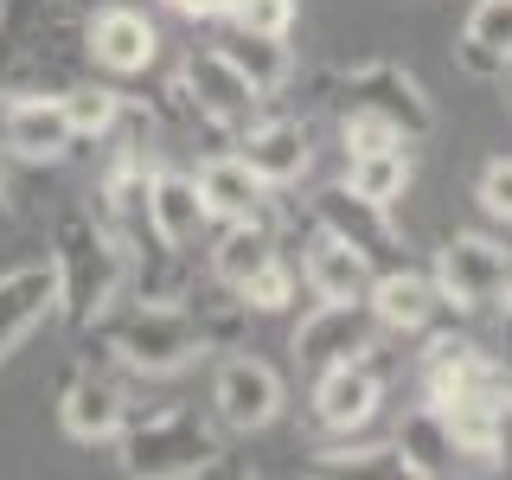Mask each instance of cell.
I'll return each mask as SVG.
<instances>
[{"label":"cell","instance_id":"1","mask_svg":"<svg viewBox=\"0 0 512 480\" xmlns=\"http://www.w3.org/2000/svg\"><path fill=\"white\" fill-rule=\"evenodd\" d=\"M52 282H58V314L71 327H96L128 288V244L103 218L71 212L52 237Z\"/></svg>","mask_w":512,"mask_h":480},{"label":"cell","instance_id":"2","mask_svg":"<svg viewBox=\"0 0 512 480\" xmlns=\"http://www.w3.org/2000/svg\"><path fill=\"white\" fill-rule=\"evenodd\" d=\"M96 327L109 333V352H116L128 372H148V378H167L205 352L199 314L180 308V301H135L128 314H116V320L103 314Z\"/></svg>","mask_w":512,"mask_h":480},{"label":"cell","instance_id":"3","mask_svg":"<svg viewBox=\"0 0 512 480\" xmlns=\"http://www.w3.org/2000/svg\"><path fill=\"white\" fill-rule=\"evenodd\" d=\"M218 455V436L199 423V410H154V416H135L116 429V461L122 474H154V480H173V474H199L212 468Z\"/></svg>","mask_w":512,"mask_h":480},{"label":"cell","instance_id":"4","mask_svg":"<svg viewBox=\"0 0 512 480\" xmlns=\"http://www.w3.org/2000/svg\"><path fill=\"white\" fill-rule=\"evenodd\" d=\"M442 288V301L448 308H500L506 301V288H512V250L506 244H493V237H474V231H455V237H442V250H436V276H429Z\"/></svg>","mask_w":512,"mask_h":480},{"label":"cell","instance_id":"5","mask_svg":"<svg viewBox=\"0 0 512 480\" xmlns=\"http://www.w3.org/2000/svg\"><path fill=\"white\" fill-rule=\"evenodd\" d=\"M340 103H346V109H372V116H384V122H391L404 141H423L429 128H436L429 90L416 84L404 64H391V58L352 64V71L340 77Z\"/></svg>","mask_w":512,"mask_h":480},{"label":"cell","instance_id":"6","mask_svg":"<svg viewBox=\"0 0 512 480\" xmlns=\"http://www.w3.org/2000/svg\"><path fill=\"white\" fill-rule=\"evenodd\" d=\"M180 96L192 103V116L224 128V135H244L256 122V109H263V90L250 84L244 71H237L231 58H224V45H205V52L186 58L180 71Z\"/></svg>","mask_w":512,"mask_h":480},{"label":"cell","instance_id":"7","mask_svg":"<svg viewBox=\"0 0 512 480\" xmlns=\"http://www.w3.org/2000/svg\"><path fill=\"white\" fill-rule=\"evenodd\" d=\"M314 224H320V231H333V237H346V244L359 250L372 269H397V263H404L391 205L359 199L352 186H327V192H320V199H314Z\"/></svg>","mask_w":512,"mask_h":480},{"label":"cell","instance_id":"8","mask_svg":"<svg viewBox=\"0 0 512 480\" xmlns=\"http://www.w3.org/2000/svg\"><path fill=\"white\" fill-rule=\"evenodd\" d=\"M378 352V314L372 301H320V308L301 320L295 333V359L320 372V365H340V359H365Z\"/></svg>","mask_w":512,"mask_h":480},{"label":"cell","instance_id":"9","mask_svg":"<svg viewBox=\"0 0 512 480\" xmlns=\"http://www.w3.org/2000/svg\"><path fill=\"white\" fill-rule=\"evenodd\" d=\"M212 410L224 429H237V436H256V429L276 423L282 410V378L276 365L250 359V352H237V359L218 365V384H212Z\"/></svg>","mask_w":512,"mask_h":480},{"label":"cell","instance_id":"10","mask_svg":"<svg viewBox=\"0 0 512 480\" xmlns=\"http://www.w3.org/2000/svg\"><path fill=\"white\" fill-rule=\"evenodd\" d=\"M384 404V378L372 365V352L365 359H340V365H320L314 372V416L327 429H340V436H352V429H365Z\"/></svg>","mask_w":512,"mask_h":480},{"label":"cell","instance_id":"11","mask_svg":"<svg viewBox=\"0 0 512 480\" xmlns=\"http://www.w3.org/2000/svg\"><path fill=\"white\" fill-rule=\"evenodd\" d=\"M0 141H7L13 160H45V167H52V160H64L77 148V128H71L58 96L26 90V96H13L7 116H0Z\"/></svg>","mask_w":512,"mask_h":480},{"label":"cell","instance_id":"12","mask_svg":"<svg viewBox=\"0 0 512 480\" xmlns=\"http://www.w3.org/2000/svg\"><path fill=\"white\" fill-rule=\"evenodd\" d=\"M429 404H455V397H500L506 391V365L493 359V352H480L474 340H455V333H442L436 346H429Z\"/></svg>","mask_w":512,"mask_h":480},{"label":"cell","instance_id":"13","mask_svg":"<svg viewBox=\"0 0 512 480\" xmlns=\"http://www.w3.org/2000/svg\"><path fill=\"white\" fill-rule=\"evenodd\" d=\"M45 314H58V282L52 263H26L0 276V365L20 352L32 333L45 327Z\"/></svg>","mask_w":512,"mask_h":480},{"label":"cell","instance_id":"14","mask_svg":"<svg viewBox=\"0 0 512 480\" xmlns=\"http://www.w3.org/2000/svg\"><path fill=\"white\" fill-rule=\"evenodd\" d=\"M58 423L71 442H116V429L128 423V391L109 372H77L58 397Z\"/></svg>","mask_w":512,"mask_h":480},{"label":"cell","instance_id":"15","mask_svg":"<svg viewBox=\"0 0 512 480\" xmlns=\"http://www.w3.org/2000/svg\"><path fill=\"white\" fill-rule=\"evenodd\" d=\"M237 160H244L263 186H295L301 173H308L314 148H308V128L301 122L276 116V122H250L244 135H237Z\"/></svg>","mask_w":512,"mask_h":480},{"label":"cell","instance_id":"16","mask_svg":"<svg viewBox=\"0 0 512 480\" xmlns=\"http://www.w3.org/2000/svg\"><path fill=\"white\" fill-rule=\"evenodd\" d=\"M84 39H90V58L116 77H135L160 58V32H154L148 13H135V7H103Z\"/></svg>","mask_w":512,"mask_h":480},{"label":"cell","instance_id":"17","mask_svg":"<svg viewBox=\"0 0 512 480\" xmlns=\"http://www.w3.org/2000/svg\"><path fill=\"white\" fill-rule=\"evenodd\" d=\"M397 461H404V474H423V480H448V474H461V448L455 436H448V416L442 404H416L404 423H397Z\"/></svg>","mask_w":512,"mask_h":480},{"label":"cell","instance_id":"18","mask_svg":"<svg viewBox=\"0 0 512 480\" xmlns=\"http://www.w3.org/2000/svg\"><path fill=\"white\" fill-rule=\"evenodd\" d=\"M301 276H308V288H314L320 301H365V295H372V276H378V269L365 263V256L352 250L346 237L320 231L314 244H308V256H301Z\"/></svg>","mask_w":512,"mask_h":480},{"label":"cell","instance_id":"19","mask_svg":"<svg viewBox=\"0 0 512 480\" xmlns=\"http://www.w3.org/2000/svg\"><path fill=\"white\" fill-rule=\"evenodd\" d=\"M372 314H378V327H397V333H423L429 320H436L442 308V288L429 282V276H416V269H378L372 276Z\"/></svg>","mask_w":512,"mask_h":480},{"label":"cell","instance_id":"20","mask_svg":"<svg viewBox=\"0 0 512 480\" xmlns=\"http://www.w3.org/2000/svg\"><path fill=\"white\" fill-rule=\"evenodd\" d=\"M455 58L468 77H506L512 71V0H474Z\"/></svg>","mask_w":512,"mask_h":480},{"label":"cell","instance_id":"21","mask_svg":"<svg viewBox=\"0 0 512 480\" xmlns=\"http://www.w3.org/2000/svg\"><path fill=\"white\" fill-rule=\"evenodd\" d=\"M199 231H205L199 180H186V173H154V186H148V237L167 244V250H186Z\"/></svg>","mask_w":512,"mask_h":480},{"label":"cell","instance_id":"22","mask_svg":"<svg viewBox=\"0 0 512 480\" xmlns=\"http://www.w3.org/2000/svg\"><path fill=\"white\" fill-rule=\"evenodd\" d=\"M276 237H269V224L263 218H231L218 231V244H212V276L224 295H244V282L256 276L263 263H276Z\"/></svg>","mask_w":512,"mask_h":480},{"label":"cell","instance_id":"23","mask_svg":"<svg viewBox=\"0 0 512 480\" xmlns=\"http://www.w3.org/2000/svg\"><path fill=\"white\" fill-rule=\"evenodd\" d=\"M199 199H205V218L231 224V218H263L269 186L256 180L237 154H218V160H205V167H199Z\"/></svg>","mask_w":512,"mask_h":480},{"label":"cell","instance_id":"24","mask_svg":"<svg viewBox=\"0 0 512 480\" xmlns=\"http://www.w3.org/2000/svg\"><path fill=\"white\" fill-rule=\"evenodd\" d=\"M346 186L372 205H397L410 192V154L378 148V154H346Z\"/></svg>","mask_w":512,"mask_h":480},{"label":"cell","instance_id":"25","mask_svg":"<svg viewBox=\"0 0 512 480\" xmlns=\"http://www.w3.org/2000/svg\"><path fill=\"white\" fill-rule=\"evenodd\" d=\"M224 58H231L263 96H276L288 77H295V52H288V39H263V32H237V39L224 45Z\"/></svg>","mask_w":512,"mask_h":480},{"label":"cell","instance_id":"26","mask_svg":"<svg viewBox=\"0 0 512 480\" xmlns=\"http://www.w3.org/2000/svg\"><path fill=\"white\" fill-rule=\"evenodd\" d=\"M58 103H64V116H71L77 141H96V135H109V128L122 122V96L109 84H77V90H64Z\"/></svg>","mask_w":512,"mask_h":480},{"label":"cell","instance_id":"27","mask_svg":"<svg viewBox=\"0 0 512 480\" xmlns=\"http://www.w3.org/2000/svg\"><path fill=\"white\" fill-rule=\"evenodd\" d=\"M237 301H244V308H256V314H282L288 301H295V269H288L282 256H276V263H263V269L244 282V295H237Z\"/></svg>","mask_w":512,"mask_h":480},{"label":"cell","instance_id":"28","mask_svg":"<svg viewBox=\"0 0 512 480\" xmlns=\"http://www.w3.org/2000/svg\"><path fill=\"white\" fill-rule=\"evenodd\" d=\"M237 32H263V39H288V26H295V0H231V13H224Z\"/></svg>","mask_w":512,"mask_h":480},{"label":"cell","instance_id":"29","mask_svg":"<svg viewBox=\"0 0 512 480\" xmlns=\"http://www.w3.org/2000/svg\"><path fill=\"white\" fill-rule=\"evenodd\" d=\"M340 141L346 154H378V148H404V135H397L384 116H372V109H346L340 116Z\"/></svg>","mask_w":512,"mask_h":480},{"label":"cell","instance_id":"30","mask_svg":"<svg viewBox=\"0 0 512 480\" xmlns=\"http://www.w3.org/2000/svg\"><path fill=\"white\" fill-rule=\"evenodd\" d=\"M480 205L512 224V160H487V173H480Z\"/></svg>","mask_w":512,"mask_h":480},{"label":"cell","instance_id":"31","mask_svg":"<svg viewBox=\"0 0 512 480\" xmlns=\"http://www.w3.org/2000/svg\"><path fill=\"white\" fill-rule=\"evenodd\" d=\"M487 461L512 474V391L493 397V436H487Z\"/></svg>","mask_w":512,"mask_h":480},{"label":"cell","instance_id":"32","mask_svg":"<svg viewBox=\"0 0 512 480\" xmlns=\"http://www.w3.org/2000/svg\"><path fill=\"white\" fill-rule=\"evenodd\" d=\"M500 308H506V352H512V288H506V301H500Z\"/></svg>","mask_w":512,"mask_h":480}]
</instances>
